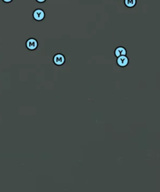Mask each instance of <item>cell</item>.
<instances>
[{
    "label": "cell",
    "mask_w": 160,
    "mask_h": 192,
    "mask_svg": "<svg viewBox=\"0 0 160 192\" xmlns=\"http://www.w3.org/2000/svg\"><path fill=\"white\" fill-rule=\"evenodd\" d=\"M26 47L30 51H34L38 47V42L35 38H30L26 42Z\"/></svg>",
    "instance_id": "obj_2"
},
{
    "label": "cell",
    "mask_w": 160,
    "mask_h": 192,
    "mask_svg": "<svg viewBox=\"0 0 160 192\" xmlns=\"http://www.w3.org/2000/svg\"><path fill=\"white\" fill-rule=\"evenodd\" d=\"M124 3L126 7L131 8L136 5V0H124Z\"/></svg>",
    "instance_id": "obj_6"
},
{
    "label": "cell",
    "mask_w": 160,
    "mask_h": 192,
    "mask_svg": "<svg viewBox=\"0 0 160 192\" xmlns=\"http://www.w3.org/2000/svg\"><path fill=\"white\" fill-rule=\"evenodd\" d=\"M45 17V13L41 9H36L33 13V18L37 21H41L44 19Z\"/></svg>",
    "instance_id": "obj_3"
},
{
    "label": "cell",
    "mask_w": 160,
    "mask_h": 192,
    "mask_svg": "<svg viewBox=\"0 0 160 192\" xmlns=\"http://www.w3.org/2000/svg\"><path fill=\"white\" fill-rule=\"evenodd\" d=\"M127 51L125 48L123 47H118L115 50V55L116 57H119L123 55H126Z\"/></svg>",
    "instance_id": "obj_5"
},
{
    "label": "cell",
    "mask_w": 160,
    "mask_h": 192,
    "mask_svg": "<svg viewBox=\"0 0 160 192\" xmlns=\"http://www.w3.org/2000/svg\"><path fill=\"white\" fill-rule=\"evenodd\" d=\"M117 63L118 65V66L121 67H125L128 65L129 63V59L126 55H123L118 57Z\"/></svg>",
    "instance_id": "obj_4"
},
{
    "label": "cell",
    "mask_w": 160,
    "mask_h": 192,
    "mask_svg": "<svg viewBox=\"0 0 160 192\" xmlns=\"http://www.w3.org/2000/svg\"><path fill=\"white\" fill-rule=\"evenodd\" d=\"M53 61L55 65L60 67L64 64L66 61V58L64 55L61 53H57L53 56Z\"/></svg>",
    "instance_id": "obj_1"
},
{
    "label": "cell",
    "mask_w": 160,
    "mask_h": 192,
    "mask_svg": "<svg viewBox=\"0 0 160 192\" xmlns=\"http://www.w3.org/2000/svg\"><path fill=\"white\" fill-rule=\"evenodd\" d=\"M12 1H13V0H3V2H5V3H11Z\"/></svg>",
    "instance_id": "obj_8"
},
{
    "label": "cell",
    "mask_w": 160,
    "mask_h": 192,
    "mask_svg": "<svg viewBox=\"0 0 160 192\" xmlns=\"http://www.w3.org/2000/svg\"><path fill=\"white\" fill-rule=\"evenodd\" d=\"M36 1L39 3H44L47 1V0H36Z\"/></svg>",
    "instance_id": "obj_7"
}]
</instances>
